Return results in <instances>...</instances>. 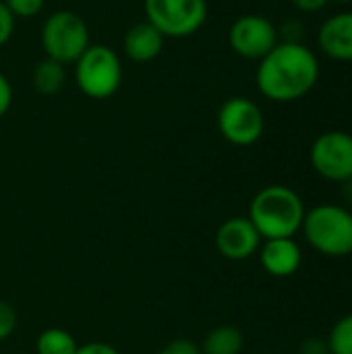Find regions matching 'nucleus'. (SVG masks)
Here are the masks:
<instances>
[{
    "label": "nucleus",
    "mask_w": 352,
    "mask_h": 354,
    "mask_svg": "<svg viewBox=\"0 0 352 354\" xmlns=\"http://www.w3.org/2000/svg\"><path fill=\"white\" fill-rule=\"evenodd\" d=\"M319 60L303 41H278L257 64L255 83L263 97L276 104L299 102L319 81Z\"/></svg>",
    "instance_id": "obj_1"
},
{
    "label": "nucleus",
    "mask_w": 352,
    "mask_h": 354,
    "mask_svg": "<svg viewBox=\"0 0 352 354\" xmlns=\"http://www.w3.org/2000/svg\"><path fill=\"white\" fill-rule=\"evenodd\" d=\"M307 207L301 195L286 185H268L255 193L249 205V220L263 241L295 239L301 232Z\"/></svg>",
    "instance_id": "obj_2"
},
{
    "label": "nucleus",
    "mask_w": 352,
    "mask_h": 354,
    "mask_svg": "<svg viewBox=\"0 0 352 354\" xmlns=\"http://www.w3.org/2000/svg\"><path fill=\"white\" fill-rule=\"evenodd\" d=\"M301 232L311 249L326 257L352 255V212L340 203H319L307 209Z\"/></svg>",
    "instance_id": "obj_3"
},
{
    "label": "nucleus",
    "mask_w": 352,
    "mask_h": 354,
    "mask_svg": "<svg viewBox=\"0 0 352 354\" xmlns=\"http://www.w3.org/2000/svg\"><path fill=\"white\" fill-rule=\"evenodd\" d=\"M75 83L91 100L112 97L122 83L118 52L104 44H91L75 62Z\"/></svg>",
    "instance_id": "obj_4"
},
{
    "label": "nucleus",
    "mask_w": 352,
    "mask_h": 354,
    "mask_svg": "<svg viewBox=\"0 0 352 354\" xmlns=\"http://www.w3.org/2000/svg\"><path fill=\"white\" fill-rule=\"evenodd\" d=\"M41 48L46 58L60 64H75L77 58L91 46V35L85 19L73 10H56L41 25Z\"/></svg>",
    "instance_id": "obj_5"
},
{
    "label": "nucleus",
    "mask_w": 352,
    "mask_h": 354,
    "mask_svg": "<svg viewBox=\"0 0 352 354\" xmlns=\"http://www.w3.org/2000/svg\"><path fill=\"white\" fill-rule=\"evenodd\" d=\"M145 21L164 37L183 39L195 35L207 21V0H143Z\"/></svg>",
    "instance_id": "obj_6"
},
{
    "label": "nucleus",
    "mask_w": 352,
    "mask_h": 354,
    "mask_svg": "<svg viewBox=\"0 0 352 354\" xmlns=\"http://www.w3.org/2000/svg\"><path fill=\"white\" fill-rule=\"evenodd\" d=\"M216 120L220 135L237 147H249L257 143L266 131L263 110L245 95H234L226 100L220 106Z\"/></svg>",
    "instance_id": "obj_7"
},
{
    "label": "nucleus",
    "mask_w": 352,
    "mask_h": 354,
    "mask_svg": "<svg viewBox=\"0 0 352 354\" xmlns=\"http://www.w3.org/2000/svg\"><path fill=\"white\" fill-rule=\"evenodd\" d=\"M309 162L324 180L340 185L352 178V135L346 131L322 133L309 149Z\"/></svg>",
    "instance_id": "obj_8"
},
{
    "label": "nucleus",
    "mask_w": 352,
    "mask_h": 354,
    "mask_svg": "<svg viewBox=\"0 0 352 354\" xmlns=\"http://www.w3.org/2000/svg\"><path fill=\"white\" fill-rule=\"evenodd\" d=\"M278 41V27L261 15H243L228 29V46L247 60L259 62Z\"/></svg>",
    "instance_id": "obj_9"
},
{
    "label": "nucleus",
    "mask_w": 352,
    "mask_h": 354,
    "mask_svg": "<svg viewBox=\"0 0 352 354\" xmlns=\"http://www.w3.org/2000/svg\"><path fill=\"white\" fill-rule=\"evenodd\" d=\"M263 239L247 216H234L220 224L216 230V249L230 261H245L253 257Z\"/></svg>",
    "instance_id": "obj_10"
},
{
    "label": "nucleus",
    "mask_w": 352,
    "mask_h": 354,
    "mask_svg": "<svg viewBox=\"0 0 352 354\" xmlns=\"http://www.w3.org/2000/svg\"><path fill=\"white\" fill-rule=\"evenodd\" d=\"M257 253L263 272L274 278H290L303 263V251L295 239H268Z\"/></svg>",
    "instance_id": "obj_11"
},
{
    "label": "nucleus",
    "mask_w": 352,
    "mask_h": 354,
    "mask_svg": "<svg viewBox=\"0 0 352 354\" xmlns=\"http://www.w3.org/2000/svg\"><path fill=\"white\" fill-rule=\"evenodd\" d=\"M317 46L332 60L352 62V10L332 15L322 23Z\"/></svg>",
    "instance_id": "obj_12"
},
{
    "label": "nucleus",
    "mask_w": 352,
    "mask_h": 354,
    "mask_svg": "<svg viewBox=\"0 0 352 354\" xmlns=\"http://www.w3.org/2000/svg\"><path fill=\"white\" fill-rule=\"evenodd\" d=\"M164 41H166V37L151 23L139 21L127 29L124 39H122V50L129 60L145 64V62L156 60L162 54Z\"/></svg>",
    "instance_id": "obj_13"
},
{
    "label": "nucleus",
    "mask_w": 352,
    "mask_h": 354,
    "mask_svg": "<svg viewBox=\"0 0 352 354\" xmlns=\"http://www.w3.org/2000/svg\"><path fill=\"white\" fill-rule=\"evenodd\" d=\"M31 85L41 95H54L66 85V66L52 60L41 58L31 73Z\"/></svg>",
    "instance_id": "obj_14"
},
{
    "label": "nucleus",
    "mask_w": 352,
    "mask_h": 354,
    "mask_svg": "<svg viewBox=\"0 0 352 354\" xmlns=\"http://www.w3.org/2000/svg\"><path fill=\"white\" fill-rule=\"evenodd\" d=\"M199 348L201 354H241L245 348V336L234 326H218L207 332Z\"/></svg>",
    "instance_id": "obj_15"
},
{
    "label": "nucleus",
    "mask_w": 352,
    "mask_h": 354,
    "mask_svg": "<svg viewBox=\"0 0 352 354\" xmlns=\"http://www.w3.org/2000/svg\"><path fill=\"white\" fill-rule=\"evenodd\" d=\"M79 348L75 336L62 328H48L37 336V354H75Z\"/></svg>",
    "instance_id": "obj_16"
},
{
    "label": "nucleus",
    "mask_w": 352,
    "mask_h": 354,
    "mask_svg": "<svg viewBox=\"0 0 352 354\" xmlns=\"http://www.w3.org/2000/svg\"><path fill=\"white\" fill-rule=\"evenodd\" d=\"M326 342L330 354H352V313L342 315L332 326Z\"/></svg>",
    "instance_id": "obj_17"
},
{
    "label": "nucleus",
    "mask_w": 352,
    "mask_h": 354,
    "mask_svg": "<svg viewBox=\"0 0 352 354\" xmlns=\"http://www.w3.org/2000/svg\"><path fill=\"white\" fill-rule=\"evenodd\" d=\"M15 19H31L41 12L46 0H2Z\"/></svg>",
    "instance_id": "obj_18"
},
{
    "label": "nucleus",
    "mask_w": 352,
    "mask_h": 354,
    "mask_svg": "<svg viewBox=\"0 0 352 354\" xmlns=\"http://www.w3.org/2000/svg\"><path fill=\"white\" fill-rule=\"evenodd\" d=\"M17 330V311L10 303L0 299V342L12 336Z\"/></svg>",
    "instance_id": "obj_19"
},
{
    "label": "nucleus",
    "mask_w": 352,
    "mask_h": 354,
    "mask_svg": "<svg viewBox=\"0 0 352 354\" xmlns=\"http://www.w3.org/2000/svg\"><path fill=\"white\" fill-rule=\"evenodd\" d=\"M15 23L17 19L12 17V12L6 8V4L0 0V48L8 44V39L15 33Z\"/></svg>",
    "instance_id": "obj_20"
},
{
    "label": "nucleus",
    "mask_w": 352,
    "mask_h": 354,
    "mask_svg": "<svg viewBox=\"0 0 352 354\" xmlns=\"http://www.w3.org/2000/svg\"><path fill=\"white\" fill-rule=\"evenodd\" d=\"M158 354H201V348L197 342H193L189 338H176V340L168 342Z\"/></svg>",
    "instance_id": "obj_21"
},
{
    "label": "nucleus",
    "mask_w": 352,
    "mask_h": 354,
    "mask_svg": "<svg viewBox=\"0 0 352 354\" xmlns=\"http://www.w3.org/2000/svg\"><path fill=\"white\" fill-rule=\"evenodd\" d=\"M299 354H330L328 351V342L322 336H311L305 338L299 346Z\"/></svg>",
    "instance_id": "obj_22"
},
{
    "label": "nucleus",
    "mask_w": 352,
    "mask_h": 354,
    "mask_svg": "<svg viewBox=\"0 0 352 354\" xmlns=\"http://www.w3.org/2000/svg\"><path fill=\"white\" fill-rule=\"evenodd\" d=\"M10 106H12V87L6 75L0 73V118L10 110Z\"/></svg>",
    "instance_id": "obj_23"
},
{
    "label": "nucleus",
    "mask_w": 352,
    "mask_h": 354,
    "mask_svg": "<svg viewBox=\"0 0 352 354\" xmlns=\"http://www.w3.org/2000/svg\"><path fill=\"white\" fill-rule=\"evenodd\" d=\"M75 354H120L112 344H106V342H87L83 346L77 348Z\"/></svg>",
    "instance_id": "obj_24"
},
{
    "label": "nucleus",
    "mask_w": 352,
    "mask_h": 354,
    "mask_svg": "<svg viewBox=\"0 0 352 354\" xmlns=\"http://www.w3.org/2000/svg\"><path fill=\"white\" fill-rule=\"evenodd\" d=\"M290 2H293L295 8L301 10V12H317V10H322V8H326V4H328L330 0H290Z\"/></svg>",
    "instance_id": "obj_25"
},
{
    "label": "nucleus",
    "mask_w": 352,
    "mask_h": 354,
    "mask_svg": "<svg viewBox=\"0 0 352 354\" xmlns=\"http://www.w3.org/2000/svg\"><path fill=\"white\" fill-rule=\"evenodd\" d=\"M340 205L352 212V178L340 183Z\"/></svg>",
    "instance_id": "obj_26"
},
{
    "label": "nucleus",
    "mask_w": 352,
    "mask_h": 354,
    "mask_svg": "<svg viewBox=\"0 0 352 354\" xmlns=\"http://www.w3.org/2000/svg\"><path fill=\"white\" fill-rule=\"evenodd\" d=\"M330 2H336V4H349L352 0H330Z\"/></svg>",
    "instance_id": "obj_27"
},
{
    "label": "nucleus",
    "mask_w": 352,
    "mask_h": 354,
    "mask_svg": "<svg viewBox=\"0 0 352 354\" xmlns=\"http://www.w3.org/2000/svg\"><path fill=\"white\" fill-rule=\"evenodd\" d=\"M266 354H272V353H266Z\"/></svg>",
    "instance_id": "obj_28"
}]
</instances>
